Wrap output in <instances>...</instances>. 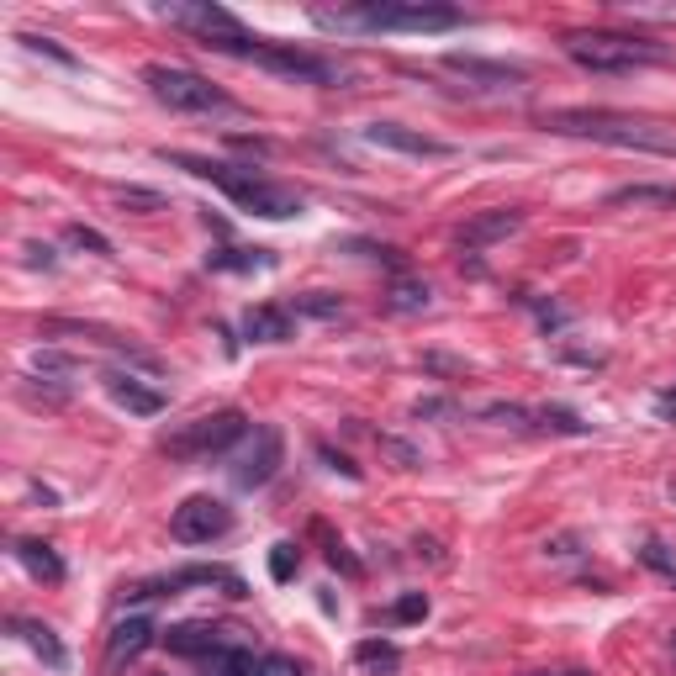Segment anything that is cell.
<instances>
[{
  "instance_id": "1",
  "label": "cell",
  "mask_w": 676,
  "mask_h": 676,
  "mask_svg": "<svg viewBox=\"0 0 676 676\" xmlns=\"http://www.w3.org/2000/svg\"><path fill=\"white\" fill-rule=\"evenodd\" d=\"M539 127H544V133H560V138H592V143H608V148H634V154L676 159V127H666V122H645V117L555 106V111H539Z\"/></svg>"
},
{
  "instance_id": "2",
  "label": "cell",
  "mask_w": 676,
  "mask_h": 676,
  "mask_svg": "<svg viewBox=\"0 0 676 676\" xmlns=\"http://www.w3.org/2000/svg\"><path fill=\"white\" fill-rule=\"evenodd\" d=\"M159 159L175 164V169H191L196 180L222 185V191L233 196V206H243V212H254V217H270V222L302 217V196H296L291 185H280V180H265L259 169L217 164V159H196V154H169V148H159Z\"/></svg>"
},
{
  "instance_id": "3",
  "label": "cell",
  "mask_w": 676,
  "mask_h": 676,
  "mask_svg": "<svg viewBox=\"0 0 676 676\" xmlns=\"http://www.w3.org/2000/svg\"><path fill=\"white\" fill-rule=\"evenodd\" d=\"M323 27H365V32H449L465 22L460 6H434V0H365L349 11H317Z\"/></svg>"
},
{
  "instance_id": "4",
  "label": "cell",
  "mask_w": 676,
  "mask_h": 676,
  "mask_svg": "<svg viewBox=\"0 0 676 676\" xmlns=\"http://www.w3.org/2000/svg\"><path fill=\"white\" fill-rule=\"evenodd\" d=\"M566 59L592 69V74H634L650 64H666L671 48L655 37H634V32H566Z\"/></svg>"
},
{
  "instance_id": "5",
  "label": "cell",
  "mask_w": 676,
  "mask_h": 676,
  "mask_svg": "<svg viewBox=\"0 0 676 676\" xmlns=\"http://www.w3.org/2000/svg\"><path fill=\"white\" fill-rule=\"evenodd\" d=\"M212 53H233V59H249V64H265L286 80H307V85H338L344 69L333 59H317V53H302V48H286V43H265V37H228V43H212Z\"/></svg>"
},
{
  "instance_id": "6",
  "label": "cell",
  "mask_w": 676,
  "mask_h": 676,
  "mask_svg": "<svg viewBox=\"0 0 676 676\" xmlns=\"http://www.w3.org/2000/svg\"><path fill=\"white\" fill-rule=\"evenodd\" d=\"M243 439H249V418H243L238 407H222V412H206V418L175 428L159 449L169 460H212V455H228Z\"/></svg>"
},
{
  "instance_id": "7",
  "label": "cell",
  "mask_w": 676,
  "mask_h": 676,
  "mask_svg": "<svg viewBox=\"0 0 676 676\" xmlns=\"http://www.w3.org/2000/svg\"><path fill=\"white\" fill-rule=\"evenodd\" d=\"M143 85L154 90V101L169 111H185V117H206V111H233V96L217 90L212 80L180 69V64H148L143 69Z\"/></svg>"
},
{
  "instance_id": "8",
  "label": "cell",
  "mask_w": 676,
  "mask_h": 676,
  "mask_svg": "<svg viewBox=\"0 0 676 676\" xmlns=\"http://www.w3.org/2000/svg\"><path fill=\"white\" fill-rule=\"evenodd\" d=\"M159 16H164V22H175V27H185L201 48L228 43V37H243V22H238V16L222 11V6H212V0H169Z\"/></svg>"
},
{
  "instance_id": "9",
  "label": "cell",
  "mask_w": 676,
  "mask_h": 676,
  "mask_svg": "<svg viewBox=\"0 0 676 676\" xmlns=\"http://www.w3.org/2000/svg\"><path fill=\"white\" fill-rule=\"evenodd\" d=\"M233 529V507L222 497H185L175 507V518H169V534L180 544H212Z\"/></svg>"
},
{
  "instance_id": "10",
  "label": "cell",
  "mask_w": 676,
  "mask_h": 676,
  "mask_svg": "<svg viewBox=\"0 0 676 676\" xmlns=\"http://www.w3.org/2000/svg\"><path fill=\"white\" fill-rule=\"evenodd\" d=\"M280 460H286V434H280L275 423H259L249 434V449L233 460V486H243V492H254V486L275 481Z\"/></svg>"
},
{
  "instance_id": "11",
  "label": "cell",
  "mask_w": 676,
  "mask_h": 676,
  "mask_svg": "<svg viewBox=\"0 0 676 676\" xmlns=\"http://www.w3.org/2000/svg\"><path fill=\"white\" fill-rule=\"evenodd\" d=\"M180 587H222L228 597H249L243 576L228 571V566H185V571H169V576H154V581L127 587V603H148V597H164V592H180Z\"/></svg>"
},
{
  "instance_id": "12",
  "label": "cell",
  "mask_w": 676,
  "mask_h": 676,
  "mask_svg": "<svg viewBox=\"0 0 676 676\" xmlns=\"http://www.w3.org/2000/svg\"><path fill=\"white\" fill-rule=\"evenodd\" d=\"M154 618L148 613H133V618H117L111 624V634H106V655H101V671L106 676H122V666H133L138 655L154 645Z\"/></svg>"
},
{
  "instance_id": "13",
  "label": "cell",
  "mask_w": 676,
  "mask_h": 676,
  "mask_svg": "<svg viewBox=\"0 0 676 676\" xmlns=\"http://www.w3.org/2000/svg\"><path fill=\"white\" fill-rule=\"evenodd\" d=\"M365 143L391 148V154H412V159H449V154H455L449 143L428 138V133H412V127H402V122H370L365 127Z\"/></svg>"
},
{
  "instance_id": "14",
  "label": "cell",
  "mask_w": 676,
  "mask_h": 676,
  "mask_svg": "<svg viewBox=\"0 0 676 676\" xmlns=\"http://www.w3.org/2000/svg\"><path fill=\"white\" fill-rule=\"evenodd\" d=\"M518 228H523L518 206H492V212H476L471 222H460L455 243H460V249H492V243H502L507 233H518Z\"/></svg>"
},
{
  "instance_id": "15",
  "label": "cell",
  "mask_w": 676,
  "mask_h": 676,
  "mask_svg": "<svg viewBox=\"0 0 676 676\" xmlns=\"http://www.w3.org/2000/svg\"><path fill=\"white\" fill-rule=\"evenodd\" d=\"M106 397L117 407H127L133 418H159V412H164V391L138 381L133 370H106Z\"/></svg>"
},
{
  "instance_id": "16",
  "label": "cell",
  "mask_w": 676,
  "mask_h": 676,
  "mask_svg": "<svg viewBox=\"0 0 676 676\" xmlns=\"http://www.w3.org/2000/svg\"><path fill=\"white\" fill-rule=\"evenodd\" d=\"M243 338H254V344H291L296 338V312L291 307H249V317H243Z\"/></svg>"
},
{
  "instance_id": "17",
  "label": "cell",
  "mask_w": 676,
  "mask_h": 676,
  "mask_svg": "<svg viewBox=\"0 0 676 676\" xmlns=\"http://www.w3.org/2000/svg\"><path fill=\"white\" fill-rule=\"evenodd\" d=\"M444 64L455 69V74H465V80H481V85H507V90L529 80L523 69H513V64H486V59H476V53H449Z\"/></svg>"
},
{
  "instance_id": "18",
  "label": "cell",
  "mask_w": 676,
  "mask_h": 676,
  "mask_svg": "<svg viewBox=\"0 0 676 676\" xmlns=\"http://www.w3.org/2000/svg\"><path fill=\"white\" fill-rule=\"evenodd\" d=\"M164 645H169V655H196V661H206V655L222 650V629H212V624H175L164 634Z\"/></svg>"
},
{
  "instance_id": "19",
  "label": "cell",
  "mask_w": 676,
  "mask_h": 676,
  "mask_svg": "<svg viewBox=\"0 0 676 676\" xmlns=\"http://www.w3.org/2000/svg\"><path fill=\"white\" fill-rule=\"evenodd\" d=\"M11 634H22V640L43 655V666L48 671H64L69 666V650L59 645V634H53L48 624H37V618H11Z\"/></svg>"
},
{
  "instance_id": "20",
  "label": "cell",
  "mask_w": 676,
  "mask_h": 676,
  "mask_svg": "<svg viewBox=\"0 0 676 676\" xmlns=\"http://www.w3.org/2000/svg\"><path fill=\"white\" fill-rule=\"evenodd\" d=\"M16 560L37 576V581H64V560H59V550L53 544H43V539H16Z\"/></svg>"
},
{
  "instance_id": "21",
  "label": "cell",
  "mask_w": 676,
  "mask_h": 676,
  "mask_svg": "<svg viewBox=\"0 0 676 676\" xmlns=\"http://www.w3.org/2000/svg\"><path fill=\"white\" fill-rule=\"evenodd\" d=\"M206 270H222V275H243V270H275V254L270 249H217L206 254Z\"/></svg>"
},
{
  "instance_id": "22",
  "label": "cell",
  "mask_w": 676,
  "mask_h": 676,
  "mask_svg": "<svg viewBox=\"0 0 676 676\" xmlns=\"http://www.w3.org/2000/svg\"><path fill=\"white\" fill-rule=\"evenodd\" d=\"M608 206H676V185H618Z\"/></svg>"
},
{
  "instance_id": "23",
  "label": "cell",
  "mask_w": 676,
  "mask_h": 676,
  "mask_svg": "<svg viewBox=\"0 0 676 676\" xmlns=\"http://www.w3.org/2000/svg\"><path fill=\"white\" fill-rule=\"evenodd\" d=\"M206 666H212V676H259V661L249 645H222L217 655H206Z\"/></svg>"
},
{
  "instance_id": "24",
  "label": "cell",
  "mask_w": 676,
  "mask_h": 676,
  "mask_svg": "<svg viewBox=\"0 0 676 676\" xmlns=\"http://www.w3.org/2000/svg\"><path fill=\"white\" fill-rule=\"evenodd\" d=\"M32 370L43 375V381H53V386H64L74 370H80V360L74 354H64V349H32Z\"/></svg>"
},
{
  "instance_id": "25",
  "label": "cell",
  "mask_w": 676,
  "mask_h": 676,
  "mask_svg": "<svg viewBox=\"0 0 676 676\" xmlns=\"http://www.w3.org/2000/svg\"><path fill=\"white\" fill-rule=\"evenodd\" d=\"M354 661L370 666V671H397L402 666V650L391 645V640H360V645H354Z\"/></svg>"
},
{
  "instance_id": "26",
  "label": "cell",
  "mask_w": 676,
  "mask_h": 676,
  "mask_svg": "<svg viewBox=\"0 0 676 676\" xmlns=\"http://www.w3.org/2000/svg\"><path fill=\"white\" fill-rule=\"evenodd\" d=\"M428 296H434V291H428L423 280H397V286H391V296H386V307H391V312H423Z\"/></svg>"
},
{
  "instance_id": "27",
  "label": "cell",
  "mask_w": 676,
  "mask_h": 676,
  "mask_svg": "<svg viewBox=\"0 0 676 676\" xmlns=\"http://www.w3.org/2000/svg\"><path fill=\"white\" fill-rule=\"evenodd\" d=\"M534 418H539L544 428H555V434H571V439H587V434H592V423H581L576 412H566V407H539Z\"/></svg>"
},
{
  "instance_id": "28",
  "label": "cell",
  "mask_w": 676,
  "mask_h": 676,
  "mask_svg": "<svg viewBox=\"0 0 676 676\" xmlns=\"http://www.w3.org/2000/svg\"><path fill=\"white\" fill-rule=\"evenodd\" d=\"M296 571H302V550H296L291 539H280L275 550H270V576H275V581H291Z\"/></svg>"
},
{
  "instance_id": "29",
  "label": "cell",
  "mask_w": 676,
  "mask_h": 676,
  "mask_svg": "<svg viewBox=\"0 0 676 676\" xmlns=\"http://www.w3.org/2000/svg\"><path fill=\"white\" fill-rule=\"evenodd\" d=\"M481 418H486V423H502V428H529L534 412L518 407V402H492V407H481Z\"/></svg>"
},
{
  "instance_id": "30",
  "label": "cell",
  "mask_w": 676,
  "mask_h": 676,
  "mask_svg": "<svg viewBox=\"0 0 676 676\" xmlns=\"http://www.w3.org/2000/svg\"><path fill=\"white\" fill-rule=\"evenodd\" d=\"M291 312H312V317H338V312H344V302H338V296H328V291H307V296H296V302H291Z\"/></svg>"
},
{
  "instance_id": "31",
  "label": "cell",
  "mask_w": 676,
  "mask_h": 676,
  "mask_svg": "<svg viewBox=\"0 0 676 676\" xmlns=\"http://www.w3.org/2000/svg\"><path fill=\"white\" fill-rule=\"evenodd\" d=\"M391 624H418V618H428V597L423 592H407V597H397V603H391Z\"/></svg>"
},
{
  "instance_id": "32",
  "label": "cell",
  "mask_w": 676,
  "mask_h": 676,
  "mask_svg": "<svg viewBox=\"0 0 676 676\" xmlns=\"http://www.w3.org/2000/svg\"><path fill=\"white\" fill-rule=\"evenodd\" d=\"M381 449H386V455L402 465V471H423V449H412L407 439H397V434H381Z\"/></svg>"
},
{
  "instance_id": "33",
  "label": "cell",
  "mask_w": 676,
  "mask_h": 676,
  "mask_svg": "<svg viewBox=\"0 0 676 676\" xmlns=\"http://www.w3.org/2000/svg\"><path fill=\"white\" fill-rule=\"evenodd\" d=\"M22 48H27V53H48V59H53V64H64V69H74V53H69V48H59V43H53V37H37V32H22Z\"/></svg>"
},
{
  "instance_id": "34",
  "label": "cell",
  "mask_w": 676,
  "mask_h": 676,
  "mask_svg": "<svg viewBox=\"0 0 676 676\" xmlns=\"http://www.w3.org/2000/svg\"><path fill=\"white\" fill-rule=\"evenodd\" d=\"M117 201L127 206V212H164V196H159V191H138V185L117 191Z\"/></svg>"
},
{
  "instance_id": "35",
  "label": "cell",
  "mask_w": 676,
  "mask_h": 676,
  "mask_svg": "<svg viewBox=\"0 0 676 676\" xmlns=\"http://www.w3.org/2000/svg\"><path fill=\"white\" fill-rule=\"evenodd\" d=\"M317 460H323V465H328V471H338V476H344V481H360V465H354L349 455H338V449H333V444H317Z\"/></svg>"
},
{
  "instance_id": "36",
  "label": "cell",
  "mask_w": 676,
  "mask_h": 676,
  "mask_svg": "<svg viewBox=\"0 0 676 676\" xmlns=\"http://www.w3.org/2000/svg\"><path fill=\"white\" fill-rule=\"evenodd\" d=\"M64 238L74 243V249H90V254H111V243H106L96 228H85V222H74V228H69Z\"/></svg>"
},
{
  "instance_id": "37",
  "label": "cell",
  "mask_w": 676,
  "mask_h": 676,
  "mask_svg": "<svg viewBox=\"0 0 676 676\" xmlns=\"http://www.w3.org/2000/svg\"><path fill=\"white\" fill-rule=\"evenodd\" d=\"M544 555H550V560H576V555H581V534H555V539H544Z\"/></svg>"
},
{
  "instance_id": "38",
  "label": "cell",
  "mask_w": 676,
  "mask_h": 676,
  "mask_svg": "<svg viewBox=\"0 0 676 676\" xmlns=\"http://www.w3.org/2000/svg\"><path fill=\"white\" fill-rule=\"evenodd\" d=\"M259 676H307L291 655H259Z\"/></svg>"
},
{
  "instance_id": "39",
  "label": "cell",
  "mask_w": 676,
  "mask_h": 676,
  "mask_svg": "<svg viewBox=\"0 0 676 676\" xmlns=\"http://www.w3.org/2000/svg\"><path fill=\"white\" fill-rule=\"evenodd\" d=\"M412 412H418V418H460V407L449 402V397H423Z\"/></svg>"
},
{
  "instance_id": "40",
  "label": "cell",
  "mask_w": 676,
  "mask_h": 676,
  "mask_svg": "<svg viewBox=\"0 0 676 676\" xmlns=\"http://www.w3.org/2000/svg\"><path fill=\"white\" fill-rule=\"evenodd\" d=\"M328 566H338V571H344V576H360V560H354L349 550H344V544H328Z\"/></svg>"
},
{
  "instance_id": "41",
  "label": "cell",
  "mask_w": 676,
  "mask_h": 676,
  "mask_svg": "<svg viewBox=\"0 0 676 676\" xmlns=\"http://www.w3.org/2000/svg\"><path fill=\"white\" fill-rule=\"evenodd\" d=\"M423 370H434V375H465V360H449V354H423Z\"/></svg>"
},
{
  "instance_id": "42",
  "label": "cell",
  "mask_w": 676,
  "mask_h": 676,
  "mask_svg": "<svg viewBox=\"0 0 676 676\" xmlns=\"http://www.w3.org/2000/svg\"><path fill=\"white\" fill-rule=\"evenodd\" d=\"M27 254H32V265H53V249H48V243H27Z\"/></svg>"
},
{
  "instance_id": "43",
  "label": "cell",
  "mask_w": 676,
  "mask_h": 676,
  "mask_svg": "<svg viewBox=\"0 0 676 676\" xmlns=\"http://www.w3.org/2000/svg\"><path fill=\"white\" fill-rule=\"evenodd\" d=\"M655 412H661V418H676V391H666V397H655Z\"/></svg>"
},
{
  "instance_id": "44",
  "label": "cell",
  "mask_w": 676,
  "mask_h": 676,
  "mask_svg": "<svg viewBox=\"0 0 676 676\" xmlns=\"http://www.w3.org/2000/svg\"><path fill=\"white\" fill-rule=\"evenodd\" d=\"M666 581H676V571H671V576H666Z\"/></svg>"
}]
</instances>
